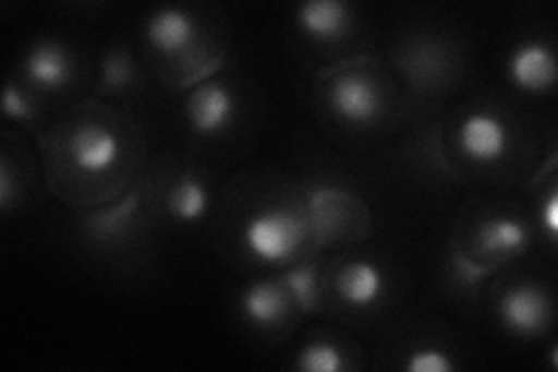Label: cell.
Returning a JSON list of instances; mask_svg holds the SVG:
<instances>
[{"label":"cell","instance_id":"6da1fadb","mask_svg":"<svg viewBox=\"0 0 558 372\" xmlns=\"http://www.w3.org/2000/svg\"><path fill=\"white\" fill-rule=\"evenodd\" d=\"M310 221L295 207L268 205L244 221L242 244L252 259L266 265H287L303 254Z\"/></svg>","mask_w":558,"mask_h":372},{"label":"cell","instance_id":"7a4b0ae2","mask_svg":"<svg viewBox=\"0 0 558 372\" xmlns=\"http://www.w3.org/2000/svg\"><path fill=\"white\" fill-rule=\"evenodd\" d=\"M326 98L347 127H371L387 112V88L368 70H344L328 84Z\"/></svg>","mask_w":558,"mask_h":372},{"label":"cell","instance_id":"3957f363","mask_svg":"<svg viewBox=\"0 0 558 372\" xmlns=\"http://www.w3.org/2000/svg\"><path fill=\"white\" fill-rule=\"evenodd\" d=\"M145 40L154 55L172 63L191 61L201 47V24L186 8H159L147 16Z\"/></svg>","mask_w":558,"mask_h":372},{"label":"cell","instance_id":"277c9868","mask_svg":"<svg viewBox=\"0 0 558 372\" xmlns=\"http://www.w3.org/2000/svg\"><path fill=\"white\" fill-rule=\"evenodd\" d=\"M551 296L543 285L519 281L498 298V316L502 326L519 338H533L551 324Z\"/></svg>","mask_w":558,"mask_h":372},{"label":"cell","instance_id":"5b68a950","mask_svg":"<svg viewBox=\"0 0 558 372\" xmlns=\"http://www.w3.org/2000/svg\"><path fill=\"white\" fill-rule=\"evenodd\" d=\"M459 152L475 166H494L510 152L512 133L505 119L492 110L470 112L457 129Z\"/></svg>","mask_w":558,"mask_h":372},{"label":"cell","instance_id":"8992f818","mask_svg":"<svg viewBox=\"0 0 558 372\" xmlns=\"http://www.w3.org/2000/svg\"><path fill=\"white\" fill-rule=\"evenodd\" d=\"M299 303H303V300L289 277L258 279L240 296L242 316L258 331L282 328L293 316Z\"/></svg>","mask_w":558,"mask_h":372},{"label":"cell","instance_id":"52a82bcc","mask_svg":"<svg viewBox=\"0 0 558 372\" xmlns=\"http://www.w3.org/2000/svg\"><path fill=\"white\" fill-rule=\"evenodd\" d=\"M184 115L194 133L203 137L221 135L233 127L238 117L235 92L221 80L203 82L186 96Z\"/></svg>","mask_w":558,"mask_h":372},{"label":"cell","instance_id":"ba28073f","mask_svg":"<svg viewBox=\"0 0 558 372\" xmlns=\"http://www.w3.org/2000/svg\"><path fill=\"white\" fill-rule=\"evenodd\" d=\"M336 298L349 310L365 312L381 303L387 296V275L371 259L342 261L333 275Z\"/></svg>","mask_w":558,"mask_h":372},{"label":"cell","instance_id":"9c48e42d","mask_svg":"<svg viewBox=\"0 0 558 372\" xmlns=\"http://www.w3.org/2000/svg\"><path fill=\"white\" fill-rule=\"evenodd\" d=\"M26 82L43 94L63 92L65 86L73 84L77 65L70 49L57 40L35 43L22 63Z\"/></svg>","mask_w":558,"mask_h":372},{"label":"cell","instance_id":"30bf717a","mask_svg":"<svg viewBox=\"0 0 558 372\" xmlns=\"http://www.w3.org/2000/svg\"><path fill=\"white\" fill-rule=\"evenodd\" d=\"M556 57L543 40H523L508 57V77L526 94H547L556 84Z\"/></svg>","mask_w":558,"mask_h":372},{"label":"cell","instance_id":"8fae6325","mask_svg":"<svg viewBox=\"0 0 558 372\" xmlns=\"http://www.w3.org/2000/svg\"><path fill=\"white\" fill-rule=\"evenodd\" d=\"M295 24L322 45L344 40L354 26V10L342 0H307L295 10Z\"/></svg>","mask_w":558,"mask_h":372},{"label":"cell","instance_id":"7c38bea8","mask_svg":"<svg viewBox=\"0 0 558 372\" xmlns=\"http://www.w3.org/2000/svg\"><path fill=\"white\" fill-rule=\"evenodd\" d=\"M475 242L488 261H510L529 250L531 230L514 215H492L482 221Z\"/></svg>","mask_w":558,"mask_h":372},{"label":"cell","instance_id":"4fadbf2b","mask_svg":"<svg viewBox=\"0 0 558 372\" xmlns=\"http://www.w3.org/2000/svg\"><path fill=\"white\" fill-rule=\"evenodd\" d=\"M75 158L82 172L102 175L119 158V143L108 129H86L75 140Z\"/></svg>","mask_w":558,"mask_h":372},{"label":"cell","instance_id":"5bb4252c","mask_svg":"<svg viewBox=\"0 0 558 372\" xmlns=\"http://www.w3.org/2000/svg\"><path fill=\"white\" fill-rule=\"evenodd\" d=\"M207 189L194 175H182L166 193V207L178 221H198L207 212Z\"/></svg>","mask_w":558,"mask_h":372},{"label":"cell","instance_id":"9a60e30c","mask_svg":"<svg viewBox=\"0 0 558 372\" xmlns=\"http://www.w3.org/2000/svg\"><path fill=\"white\" fill-rule=\"evenodd\" d=\"M295 365L310 372H340L349 368L347 351L328 338H314L301 351Z\"/></svg>","mask_w":558,"mask_h":372},{"label":"cell","instance_id":"2e32d148","mask_svg":"<svg viewBox=\"0 0 558 372\" xmlns=\"http://www.w3.org/2000/svg\"><path fill=\"white\" fill-rule=\"evenodd\" d=\"M405 370H410V372H451V370H457V361H453L451 353H447L445 349L418 347L408 357Z\"/></svg>","mask_w":558,"mask_h":372},{"label":"cell","instance_id":"e0dca14e","mask_svg":"<svg viewBox=\"0 0 558 372\" xmlns=\"http://www.w3.org/2000/svg\"><path fill=\"white\" fill-rule=\"evenodd\" d=\"M5 117L8 119H16V121H26L35 117V108L31 98L22 92V88H16V84H8L5 88Z\"/></svg>","mask_w":558,"mask_h":372},{"label":"cell","instance_id":"ac0fdd59","mask_svg":"<svg viewBox=\"0 0 558 372\" xmlns=\"http://www.w3.org/2000/svg\"><path fill=\"white\" fill-rule=\"evenodd\" d=\"M539 219H543V226L547 230V236L554 240L558 233V196L556 191L551 189L547 201L543 203V212H539Z\"/></svg>","mask_w":558,"mask_h":372}]
</instances>
